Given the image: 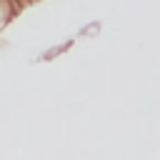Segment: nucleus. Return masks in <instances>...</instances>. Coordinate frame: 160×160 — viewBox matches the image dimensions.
Masks as SVG:
<instances>
[{
  "label": "nucleus",
  "mask_w": 160,
  "mask_h": 160,
  "mask_svg": "<svg viewBox=\"0 0 160 160\" xmlns=\"http://www.w3.org/2000/svg\"><path fill=\"white\" fill-rule=\"evenodd\" d=\"M15 15H18V12H15V8L10 5V0H0V30L8 28V22H10Z\"/></svg>",
  "instance_id": "obj_1"
}]
</instances>
